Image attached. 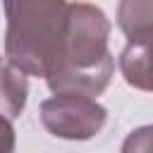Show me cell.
I'll return each mask as SVG.
<instances>
[{"mask_svg":"<svg viewBox=\"0 0 153 153\" xmlns=\"http://www.w3.org/2000/svg\"><path fill=\"white\" fill-rule=\"evenodd\" d=\"M14 148V127L12 120L0 115V153H10Z\"/></svg>","mask_w":153,"mask_h":153,"instance_id":"obj_8","label":"cell"},{"mask_svg":"<svg viewBox=\"0 0 153 153\" xmlns=\"http://www.w3.org/2000/svg\"><path fill=\"white\" fill-rule=\"evenodd\" d=\"M110 19L105 12L88 2H69L67 26L57 69L45 79L53 93L76 91L100 96L115 72V60L108 48Z\"/></svg>","mask_w":153,"mask_h":153,"instance_id":"obj_1","label":"cell"},{"mask_svg":"<svg viewBox=\"0 0 153 153\" xmlns=\"http://www.w3.org/2000/svg\"><path fill=\"white\" fill-rule=\"evenodd\" d=\"M29 96V79L22 67L12 60L0 57V115L17 120L24 112Z\"/></svg>","mask_w":153,"mask_h":153,"instance_id":"obj_5","label":"cell"},{"mask_svg":"<svg viewBox=\"0 0 153 153\" xmlns=\"http://www.w3.org/2000/svg\"><path fill=\"white\" fill-rule=\"evenodd\" d=\"M108 120V110L96 100V96L65 91L45 98L41 103V124L48 134L69 141L93 139Z\"/></svg>","mask_w":153,"mask_h":153,"instance_id":"obj_3","label":"cell"},{"mask_svg":"<svg viewBox=\"0 0 153 153\" xmlns=\"http://www.w3.org/2000/svg\"><path fill=\"white\" fill-rule=\"evenodd\" d=\"M122 151H124V153L153 151V124H146V127L134 129V131L127 136V141L122 143Z\"/></svg>","mask_w":153,"mask_h":153,"instance_id":"obj_7","label":"cell"},{"mask_svg":"<svg viewBox=\"0 0 153 153\" xmlns=\"http://www.w3.org/2000/svg\"><path fill=\"white\" fill-rule=\"evenodd\" d=\"M5 57L31 76L48 79L60 62L67 0H2Z\"/></svg>","mask_w":153,"mask_h":153,"instance_id":"obj_2","label":"cell"},{"mask_svg":"<svg viewBox=\"0 0 153 153\" xmlns=\"http://www.w3.org/2000/svg\"><path fill=\"white\" fill-rule=\"evenodd\" d=\"M120 72L129 86L153 93V29L127 41L120 53Z\"/></svg>","mask_w":153,"mask_h":153,"instance_id":"obj_4","label":"cell"},{"mask_svg":"<svg viewBox=\"0 0 153 153\" xmlns=\"http://www.w3.org/2000/svg\"><path fill=\"white\" fill-rule=\"evenodd\" d=\"M117 26L127 38L153 29V0H120Z\"/></svg>","mask_w":153,"mask_h":153,"instance_id":"obj_6","label":"cell"}]
</instances>
